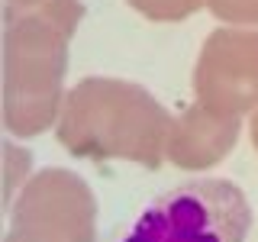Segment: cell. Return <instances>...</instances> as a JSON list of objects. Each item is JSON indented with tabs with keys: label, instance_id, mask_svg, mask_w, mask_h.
<instances>
[{
	"label": "cell",
	"instance_id": "1",
	"mask_svg": "<svg viewBox=\"0 0 258 242\" xmlns=\"http://www.w3.org/2000/svg\"><path fill=\"white\" fill-rule=\"evenodd\" d=\"M81 13V0L4 7V126L13 136H39L55 123Z\"/></svg>",
	"mask_w": 258,
	"mask_h": 242
},
{
	"label": "cell",
	"instance_id": "2",
	"mask_svg": "<svg viewBox=\"0 0 258 242\" xmlns=\"http://www.w3.org/2000/svg\"><path fill=\"white\" fill-rule=\"evenodd\" d=\"M171 123V113L145 87L116 78H84L64 94L58 142L78 158L158 168Z\"/></svg>",
	"mask_w": 258,
	"mask_h": 242
},
{
	"label": "cell",
	"instance_id": "3",
	"mask_svg": "<svg viewBox=\"0 0 258 242\" xmlns=\"http://www.w3.org/2000/svg\"><path fill=\"white\" fill-rule=\"evenodd\" d=\"M252 207L229 181H187L152 200L123 242H245Z\"/></svg>",
	"mask_w": 258,
	"mask_h": 242
},
{
	"label": "cell",
	"instance_id": "4",
	"mask_svg": "<svg viewBox=\"0 0 258 242\" xmlns=\"http://www.w3.org/2000/svg\"><path fill=\"white\" fill-rule=\"evenodd\" d=\"M94 223L97 200L91 188L75 171L48 168L26 181L4 242H97Z\"/></svg>",
	"mask_w": 258,
	"mask_h": 242
},
{
	"label": "cell",
	"instance_id": "5",
	"mask_svg": "<svg viewBox=\"0 0 258 242\" xmlns=\"http://www.w3.org/2000/svg\"><path fill=\"white\" fill-rule=\"evenodd\" d=\"M194 94L197 103L223 116H242L258 107V32L216 29L200 48Z\"/></svg>",
	"mask_w": 258,
	"mask_h": 242
},
{
	"label": "cell",
	"instance_id": "6",
	"mask_svg": "<svg viewBox=\"0 0 258 242\" xmlns=\"http://www.w3.org/2000/svg\"><path fill=\"white\" fill-rule=\"evenodd\" d=\"M239 139V116H223V113L207 110L204 103H194L171 123L165 155L177 168L200 171L226 158V152Z\"/></svg>",
	"mask_w": 258,
	"mask_h": 242
},
{
	"label": "cell",
	"instance_id": "7",
	"mask_svg": "<svg viewBox=\"0 0 258 242\" xmlns=\"http://www.w3.org/2000/svg\"><path fill=\"white\" fill-rule=\"evenodd\" d=\"M142 16L149 20H158V23H174V20H184V16L197 13L207 0H129Z\"/></svg>",
	"mask_w": 258,
	"mask_h": 242
},
{
	"label": "cell",
	"instance_id": "8",
	"mask_svg": "<svg viewBox=\"0 0 258 242\" xmlns=\"http://www.w3.org/2000/svg\"><path fill=\"white\" fill-rule=\"evenodd\" d=\"M213 16L232 26H258V0H207Z\"/></svg>",
	"mask_w": 258,
	"mask_h": 242
},
{
	"label": "cell",
	"instance_id": "9",
	"mask_svg": "<svg viewBox=\"0 0 258 242\" xmlns=\"http://www.w3.org/2000/svg\"><path fill=\"white\" fill-rule=\"evenodd\" d=\"M252 142H255V149H258V113L252 116Z\"/></svg>",
	"mask_w": 258,
	"mask_h": 242
},
{
	"label": "cell",
	"instance_id": "10",
	"mask_svg": "<svg viewBox=\"0 0 258 242\" xmlns=\"http://www.w3.org/2000/svg\"><path fill=\"white\" fill-rule=\"evenodd\" d=\"M7 4H16V7H32V4H42V0H7Z\"/></svg>",
	"mask_w": 258,
	"mask_h": 242
}]
</instances>
